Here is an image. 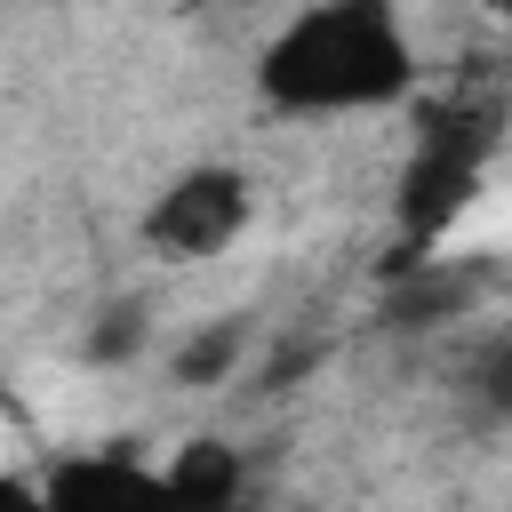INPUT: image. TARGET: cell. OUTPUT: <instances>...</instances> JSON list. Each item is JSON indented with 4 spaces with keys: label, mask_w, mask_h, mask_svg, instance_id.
Listing matches in <instances>:
<instances>
[{
    "label": "cell",
    "mask_w": 512,
    "mask_h": 512,
    "mask_svg": "<svg viewBox=\"0 0 512 512\" xmlns=\"http://www.w3.org/2000/svg\"><path fill=\"white\" fill-rule=\"evenodd\" d=\"M408 32L392 0H320L296 24H280L256 56V88L280 112H368L408 96Z\"/></svg>",
    "instance_id": "obj_1"
},
{
    "label": "cell",
    "mask_w": 512,
    "mask_h": 512,
    "mask_svg": "<svg viewBox=\"0 0 512 512\" xmlns=\"http://www.w3.org/2000/svg\"><path fill=\"white\" fill-rule=\"evenodd\" d=\"M248 224V176L240 168H184L152 216H144V240L160 256H216L232 232Z\"/></svg>",
    "instance_id": "obj_2"
},
{
    "label": "cell",
    "mask_w": 512,
    "mask_h": 512,
    "mask_svg": "<svg viewBox=\"0 0 512 512\" xmlns=\"http://www.w3.org/2000/svg\"><path fill=\"white\" fill-rule=\"evenodd\" d=\"M472 192H480V168L472 160H448V152H424L416 144V160L400 168V192H392V216H400L408 248H432L472 208Z\"/></svg>",
    "instance_id": "obj_3"
},
{
    "label": "cell",
    "mask_w": 512,
    "mask_h": 512,
    "mask_svg": "<svg viewBox=\"0 0 512 512\" xmlns=\"http://www.w3.org/2000/svg\"><path fill=\"white\" fill-rule=\"evenodd\" d=\"M472 304V272H448V264H432V256H416L408 272H392V288H384V320L392 328H440V320H456Z\"/></svg>",
    "instance_id": "obj_4"
},
{
    "label": "cell",
    "mask_w": 512,
    "mask_h": 512,
    "mask_svg": "<svg viewBox=\"0 0 512 512\" xmlns=\"http://www.w3.org/2000/svg\"><path fill=\"white\" fill-rule=\"evenodd\" d=\"M160 488H176V496H192V504H232V496H240V456H232L224 440H184V448L168 456Z\"/></svg>",
    "instance_id": "obj_5"
},
{
    "label": "cell",
    "mask_w": 512,
    "mask_h": 512,
    "mask_svg": "<svg viewBox=\"0 0 512 512\" xmlns=\"http://www.w3.org/2000/svg\"><path fill=\"white\" fill-rule=\"evenodd\" d=\"M496 144V112L488 104H432L424 112V152H448V160H472Z\"/></svg>",
    "instance_id": "obj_6"
},
{
    "label": "cell",
    "mask_w": 512,
    "mask_h": 512,
    "mask_svg": "<svg viewBox=\"0 0 512 512\" xmlns=\"http://www.w3.org/2000/svg\"><path fill=\"white\" fill-rule=\"evenodd\" d=\"M240 352H248V336H240L232 320H216V328H200V336L176 352V384H224Z\"/></svg>",
    "instance_id": "obj_7"
},
{
    "label": "cell",
    "mask_w": 512,
    "mask_h": 512,
    "mask_svg": "<svg viewBox=\"0 0 512 512\" xmlns=\"http://www.w3.org/2000/svg\"><path fill=\"white\" fill-rule=\"evenodd\" d=\"M136 344H144V304H112V312L96 320V336H88L96 360H128Z\"/></svg>",
    "instance_id": "obj_8"
},
{
    "label": "cell",
    "mask_w": 512,
    "mask_h": 512,
    "mask_svg": "<svg viewBox=\"0 0 512 512\" xmlns=\"http://www.w3.org/2000/svg\"><path fill=\"white\" fill-rule=\"evenodd\" d=\"M472 384H480V408H512V344H488L472 360Z\"/></svg>",
    "instance_id": "obj_9"
},
{
    "label": "cell",
    "mask_w": 512,
    "mask_h": 512,
    "mask_svg": "<svg viewBox=\"0 0 512 512\" xmlns=\"http://www.w3.org/2000/svg\"><path fill=\"white\" fill-rule=\"evenodd\" d=\"M488 8H504V16H512V0H488Z\"/></svg>",
    "instance_id": "obj_10"
}]
</instances>
